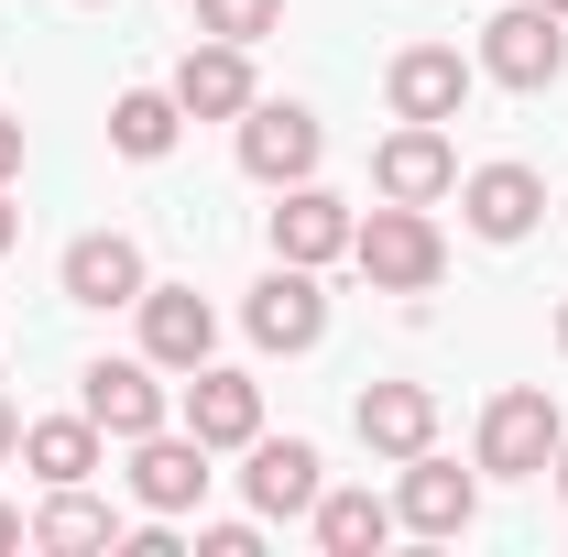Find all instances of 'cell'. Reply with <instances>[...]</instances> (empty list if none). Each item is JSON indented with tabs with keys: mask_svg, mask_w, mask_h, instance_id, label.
I'll use <instances>...</instances> for the list:
<instances>
[{
	"mask_svg": "<svg viewBox=\"0 0 568 557\" xmlns=\"http://www.w3.org/2000/svg\"><path fill=\"white\" fill-rule=\"evenodd\" d=\"M164 88H175V110H186V121H241V110L263 99V88H252V44H219V33H197V44L175 55Z\"/></svg>",
	"mask_w": 568,
	"mask_h": 557,
	"instance_id": "7c38bea8",
	"label": "cell"
},
{
	"mask_svg": "<svg viewBox=\"0 0 568 557\" xmlns=\"http://www.w3.org/2000/svg\"><path fill=\"white\" fill-rule=\"evenodd\" d=\"M372 198H405V209L459 198V142H448V121H394V132L372 142Z\"/></svg>",
	"mask_w": 568,
	"mask_h": 557,
	"instance_id": "3957f363",
	"label": "cell"
},
{
	"mask_svg": "<svg viewBox=\"0 0 568 557\" xmlns=\"http://www.w3.org/2000/svg\"><path fill=\"white\" fill-rule=\"evenodd\" d=\"M263 230H274V263H306V274H328V263H351V198H328V186H317V175H306V186H274V219H263Z\"/></svg>",
	"mask_w": 568,
	"mask_h": 557,
	"instance_id": "52a82bcc",
	"label": "cell"
},
{
	"mask_svg": "<svg viewBox=\"0 0 568 557\" xmlns=\"http://www.w3.org/2000/svg\"><path fill=\"white\" fill-rule=\"evenodd\" d=\"M558 350H568V295H558Z\"/></svg>",
	"mask_w": 568,
	"mask_h": 557,
	"instance_id": "f546056e",
	"label": "cell"
},
{
	"mask_svg": "<svg viewBox=\"0 0 568 557\" xmlns=\"http://www.w3.org/2000/svg\"><path fill=\"white\" fill-rule=\"evenodd\" d=\"M219 350V306L197 284H142V361L153 372H197Z\"/></svg>",
	"mask_w": 568,
	"mask_h": 557,
	"instance_id": "2e32d148",
	"label": "cell"
},
{
	"mask_svg": "<svg viewBox=\"0 0 568 557\" xmlns=\"http://www.w3.org/2000/svg\"><path fill=\"white\" fill-rule=\"evenodd\" d=\"M219 448H197V437H186V426H153V437H132V503L142 514H197V503H209V470Z\"/></svg>",
	"mask_w": 568,
	"mask_h": 557,
	"instance_id": "9c48e42d",
	"label": "cell"
},
{
	"mask_svg": "<svg viewBox=\"0 0 568 557\" xmlns=\"http://www.w3.org/2000/svg\"><path fill=\"white\" fill-rule=\"evenodd\" d=\"M0 459H22V416L11 405H0Z\"/></svg>",
	"mask_w": 568,
	"mask_h": 557,
	"instance_id": "83f0119b",
	"label": "cell"
},
{
	"mask_svg": "<svg viewBox=\"0 0 568 557\" xmlns=\"http://www.w3.org/2000/svg\"><path fill=\"white\" fill-rule=\"evenodd\" d=\"M175 426H186L197 448H252V437H263V383H252V372H219V361H197V372H186V405H175Z\"/></svg>",
	"mask_w": 568,
	"mask_h": 557,
	"instance_id": "4fadbf2b",
	"label": "cell"
},
{
	"mask_svg": "<svg viewBox=\"0 0 568 557\" xmlns=\"http://www.w3.org/2000/svg\"><path fill=\"white\" fill-rule=\"evenodd\" d=\"M33 547L88 557V547H121V525H110V503H88V482H55V492H44V514H33Z\"/></svg>",
	"mask_w": 568,
	"mask_h": 557,
	"instance_id": "7402d4cb",
	"label": "cell"
},
{
	"mask_svg": "<svg viewBox=\"0 0 568 557\" xmlns=\"http://www.w3.org/2000/svg\"><path fill=\"white\" fill-rule=\"evenodd\" d=\"M351 426H361V448L372 459H416V448H437V394L426 383H361V405H351Z\"/></svg>",
	"mask_w": 568,
	"mask_h": 557,
	"instance_id": "ac0fdd59",
	"label": "cell"
},
{
	"mask_svg": "<svg viewBox=\"0 0 568 557\" xmlns=\"http://www.w3.org/2000/svg\"><path fill=\"white\" fill-rule=\"evenodd\" d=\"M558 437H568V416H558V394H547V383H503L493 405H481L470 459H481L493 482H547V470H558Z\"/></svg>",
	"mask_w": 568,
	"mask_h": 557,
	"instance_id": "6da1fadb",
	"label": "cell"
},
{
	"mask_svg": "<svg viewBox=\"0 0 568 557\" xmlns=\"http://www.w3.org/2000/svg\"><path fill=\"white\" fill-rule=\"evenodd\" d=\"M197 33H219V44H263V33H284V0H197Z\"/></svg>",
	"mask_w": 568,
	"mask_h": 557,
	"instance_id": "603a6c76",
	"label": "cell"
},
{
	"mask_svg": "<svg viewBox=\"0 0 568 557\" xmlns=\"http://www.w3.org/2000/svg\"><path fill=\"white\" fill-rule=\"evenodd\" d=\"M186 142V110H175V88H121L110 99V153H132V164H164Z\"/></svg>",
	"mask_w": 568,
	"mask_h": 557,
	"instance_id": "ffe728a7",
	"label": "cell"
},
{
	"mask_svg": "<svg viewBox=\"0 0 568 557\" xmlns=\"http://www.w3.org/2000/svg\"><path fill=\"white\" fill-rule=\"evenodd\" d=\"M558 67H568V22H558V11L514 0V11L481 22V77H493V88H525V99H536Z\"/></svg>",
	"mask_w": 568,
	"mask_h": 557,
	"instance_id": "8992f818",
	"label": "cell"
},
{
	"mask_svg": "<svg viewBox=\"0 0 568 557\" xmlns=\"http://www.w3.org/2000/svg\"><path fill=\"white\" fill-rule=\"evenodd\" d=\"M197 557H263V525H197Z\"/></svg>",
	"mask_w": 568,
	"mask_h": 557,
	"instance_id": "cb8c5ba5",
	"label": "cell"
},
{
	"mask_svg": "<svg viewBox=\"0 0 568 557\" xmlns=\"http://www.w3.org/2000/svg\"><path fill=\"white\" fill-rule=\"evenodd\" d=\"M77 405H88V426L99 437H153V426H175V394H164V372L153 361H88L77 372Z\"/></svg>",
	"mask_w": 568,
	"mask_h": 557,
	"instance_id": "277c9868",
	"label": "cell"
},
{
	"mask_svg": "<svg viewBox=\"0 0 568 557\" xmlns=\"http://www.w3.org/2000/svg\"><path fill=\"white\" fill-rule=\"evenodd\" d=\"M317 153H328L317 110H295V99H252V110H241V175H252V186H306Z\"/></svg>",
	"mask_w": 568,
	"mask_h": 557,
	"instance_id": "5b68a950",
	"label": "cell"
},
{
	"mask_svg": "<svg viewBox=\"0 0 568 557\" xmlns=\"http://www.w3.org/2000/svg\"><path fill=\"white\" fill-rule=\"evenodd\" d=\"M11 547H33V525H22V503H0V557Z\"/></svg>",
	"mask_w": 568,
	"mask_h": 557,
	"instance_id": "484cf974",
	"label": "cell"
},
{
	"mask_svg": "<svg viewBox=\"0 0 568 557\" xmlns=\"http://www.w3.org/2000/svg\"><path fill=\"white\" fill-rule=\"evenodd\" d=\"M55 284H67V306H142V241L132 230H77L67 263H55Z\"/></svg>",
	"mask_w": 568,
	"mask_h": 557,
	"instance_id": "9a60e30c",
	"label": "cell"
},
{
	"mask_svg": "<svg viewBox=\"0 0 568 557\" xmlns=\"http://www.w3.org/2000/svg\"><path fill=\"white\" fill-rule=\"evenodd\" d=\"M11 175H22V121L0 110V186H11Z\"/></svg>",
	"mask_w": 568,
	"mask_h": 557,
	"instance_id": "d4e9b609",
	"label": "cell"
},
{
	"mask_svg": "<svg viewBox=\"0 0 568 557\" xmlns=\"http://www.w3.org/2000/svg\"><path fill=\"white\" fill-rule=\"evenodd\" d=\"M470 514H481V482H470L459 459L416 448V459H405V482H394V525H405V536H437V547H448V536H470Z\"/></svg>",
	"mask_w": 568,
	"mask_h": 557,
	"instance_id": "8fae6325",
	"label": "cell"
},
{
	"mask_svg": "<svg viewBox=\"0 0 568 557\" xmlns=\"http://www.w3.org/2000/svg\"><path fill=\"white\" fill-rule=\"evenodd\" d=\"M536 11H558V22H568V0H536Z\"/></svg>",
	"mask_w": 568,
	"mask_h": 557,
	"instance_id": "4dcf8cb0",
	"label": "cell"
},
{
	"mask_svg": "<svg viewBox=\"0 0 568 557\" xmlns=\"http://www.w3.org/2000/svg\"><path fill=\"white\" fill-rule=\"evenodd\" d=\"M351 263L372 274V295H426V284L448 274V230L426 209H405V198H383V209L351 230Z\"/></svg>",
	"mask_w": 568,
	"mask_h": 557,
	"instance_id": "7a4b0ae2",
	"label": "cell"
},
{
	"mask_svg": "<svg viewBox=\"0 0 568 557\" xmlns=\"http://www.w3.org/2000/svg\"><path fill=\"white\" fill-rule=\"evenodd\" d=\"M470 88H481V67H470L459 44H405V55L383 67L394 121H459V110H470Z\"/></svg>",
	"mask_w": 568,
	"mask_h": 557,
	"instance_id": "30bf717a",
	"label": "cell"
},
{
	"mask_svg": "<svg viewBox=\"0 0 568 557\" xmlns=\"http://www.w3.org/2000/svg\"><path fill=\"white\" fill-rule=\"evenodd\" d=\"M241 328H252L263 350H284V361H295V350H317V340H328V295H317V274H306V263H274V274L252 284Z\"/></svg>",
	"mask_w": 568,
	"mask_h": 557,
	"instance_id": "5bb4252c",
	"label": "cell"
},
{
	"mask_svg": "<svg viewBox=\"0 0 568 557\" xmlns=\"http://www.w3.org/2000/svg\"><path fill=\"white\" fill-rule=\"evenodd\" d=\"M241 492H252V514H317V492H328V459L306 448V437H252L241 448Z\"/></svg>",
	"mask_w": 568,
	"mask_h": 557,
	"instance_id": "e0dca14e",
	"label": "cell"
},
{
	"mask_svg": "<svg viewBox=\"0 0 568 557\" xmlns=\"http://www.w3.org/2000/svg\"><path fill=\"white\" fill-rule=\"evenodd\" d=\"M459 219H470V241H536L547 230V175L536 164H470L459 175Z\"/></svg>",
	"mask_w": 568,
	"mask_h": 557,
	"instance_id": "ba28073f",
	"label": "cell"
},
{
	"mask_svg": "<svg viewBox=\"0 0 568 557\" xmlns=\"http://www.w3.org/2000/svg\"><path fill=\"white\" fill-rule=\"evenodd\" d=\"M11 241H22V209H11V186H0V252H11Z\"/></svg>",
	"mask_w": 568,
	"mask_h": 557,
	"instance_id": "4316f807",
	"label": "cell"
},
{
	"mask_svg": "<svg viewBox=\"0 0 568 557\" xmlns=\"http://www.w3.org/2000/svg\"><path fill=\"white\" fill-rule=\"evenodd\" d=\"M558 503H568V437H558Z\"/></svg>",
	"mask_w": 568,
	"mask_h": 557,
	"instance_id": "f1b7e54d",
	"label": "cell"
},
{
	"mask_svg": "<svg viewBox=\"0 0 568 557\" xmlns=\"http://www.w3.org/2000/svg\"><path fill=\"white\" fill-rule=\"evenodd\" d=\"M306 525H317V547H328V557H372L383 536H394V503H383L372 482H351V492H317Z\"/></svg>",
	"mask_w": 568,
	"mask_h": 557,
	"instance_id": "44dd1931",
	"label": "cell"
},
{
	"mask_svg": "<svg viewBox=\"0 0 568 557\" xmlns=\"http://www.w3.org/2000/svg\"><path fill=\"white\" fill-rule=\"evenodd\" d=\"M99 448H110V437L88 426V405H77V416H33V426H22V470H33L44 492H55V482H88Z\"/></svg>",
	"mask_w": 568,
	"mask_h": 557,
	"instance_id": "d6986e66",
	"label": "cell"
}]
</instances>
